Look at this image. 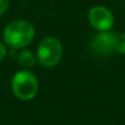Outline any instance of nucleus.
<instances>
[{
  "instance_id": "7ed1b4c3",
  "label": "nucleus",
  "mask_w": 125,
  "mask_h": 125,
  "mask_svg": "<svg viewBox=\"0 0 125 125\" xmlns=\"http://www.w3.org/2000/svg\"><path fill=\"white\" fill-rule=\"evenodd\" d=\"M62 44L53 37H46L39 42L37 56L38 61L44 67L56 66L62 57Z\"/></svg>"
},
{
  "instance_id": "0eeeda50",
  "label": "nucleus",
  "mask_w": 125,
  "mask_h": 125,
  "mask_svg": "<svg viewBox=\"0 0 125 125\" xmlns=\"http://www.w3.org/2000/svg\"><path fill=\"white\" fill-rule=\"evenodd\" d=\"M114 51H118L120 53H125V33H115Z\"/></svg>"
},
{
  "instance_id": "20e7f679",
  "label": "nucleus",
  "mask_w": 125,
  "mask_h": 125,
  "mask_svg": "<svg viewBox=\"0 0 125 125\" xmlns=\"http://www.w3.org/2000/svg\"><path fill=\"white\" fill-rule=\"evenodd\" d=\"M89 21L90 24L100 32L111 31V28L114 24V17L112 12L104 6L92 7L89 11Z\"/></svg>"
},
{
  "instance_id": "39448f33",
  "label": "nucleus",
  "mask_w": 125,
  "mask_h": 125,
  "mask_svg": "<svg viewBox=\"0 0 125 125\" xmlns=\"http://www.w3.org/2000/svg\"><path fill=\"white\" fill-rule=\"evenodd\" d=\"M114 37L115 33L113 32H101L98 35H96L94 40V47L98 53L102 55H109L114 51Z\"/></svg>"
},
{
  "instance_id": "f257e3e1",
  "label": "nucleus",
  "mask_w": 125,
  "mask_h": 125,
  "mask_svg": "<svg viewBox=\"0 0 125 125\" xmlns=\"http://www.w3.org/2000/svg\"><path fill=\"white\" fill-rule=\"evenodd\" d=\"M34 38V28L27 21H13L4 29V40L11 49H23Z\"/></svg>"
},
{
  "instance_id": "1a4fd4ad",
  "label": "nucleus",
  "mask_w": 125,
  "mask_h": 125,
  "mask_svg": "<svg viewBox=\"0 0 125 125\" xmlns=\"http://www.w3.org/2000/svg\"><path fill=\"white\" fill-rule=\"evenodd\" d=\"M5 56H6V46L2 42H0V61H2Z\"/></svg>"
},
{
  "instance_id": "423d86ee",
  "label": "nucleus",
  "mask_w": 125,
  "mask_h": 125,
  "mask_svg": "<svg viewBox=\"0 0 125 125\" xmlns=\"http://www.w3.org/2000/svg\"><path fill=\"white\" fill-rule=\"evenodd\" d=\"M18 62H20V64L23 66V67H33L34 63H35V57H34V55H33L31 51L24 50V51H22V52L20 53V56H18Z\"/></svg>"
},
{
  "instance_id": "6e6552de",
  "label": "nucleus",
  "mask_w": 125,
  "mask_h": 125,
  "mask_svg": "<svg viewBox=\"0 0 125 125\" xmlns=\"http://www.w3.org/2000/svg\"><path fill=\"white\" fill-rule=\"evenodd\" d=\"M9 4H10V0H0V16L6 12Z\"/></svg>"
},
{
  "instance_id": "f03ea898",
  "label": "nucleus",
  "mask_w": 125,
  "mask_h": 125,
  "mask_svg": "<svg viewBox=\"0 0 125 125\" xmlns=\"http://www.w3.org/2000/svg\"><path fill=\"white\" fill-rule=\"evenodd\" d=\"M11 87L16 97L28 101L35 97L38 92V80L33 73L28 71H20L13 75L11 80Z\"/></svg>"
}]
</instances>
